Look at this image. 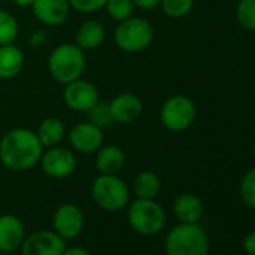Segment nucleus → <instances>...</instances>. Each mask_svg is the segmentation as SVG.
<instances>
[{
    "label": "nucleus",
    "mask_w": 255,
    "mask_h": 255,
    "mask_svg": "<svg viewBox=\"0 0 255 255\" xmlns=\"http://www.w3.org/2000/svg\"><path fill=\"white\" fill-rule=\"evenodd\" d=\"M44 153L38 135L32 129L17 128L9 131L0 141V161L12 171H26L33 168Z\"/></svg>",
    "instance_id": "f257e3e1"
},
{
    "label": "nucleus",
    "mask_w": 255,
    "mask_h": 255,
    "mask_svg": "<svg viewBox=\"0 0 255 255\" xmlns=\"http://www.w3.org/2000/svg\"><path fill=\"white\" fill-rule=\"evenodd\" d=\"M167 255H209V239L198 224L173 227L165 237Z\"/></svg>",
    "instance_id": "f03ea898"
},
{
    "label": "nucleus",
    "mask_w": 255,
    "mask_h": 255,
    "mask_svg": "<svg viewBox=\"0 0 255 255\" xmlns=\"http://www.w3.org/2000/svg\"><path fill=\"white\" fill-rule=\"evenodd\" d=\"M48 69L51 77L60 84L75 81L81 78L86 69L84 51L77 44H60L48 57Z\"/></svg>",
    "instance_id": "7ed1b4c3"
},
{
    "label": "nucleus",
    "mask_w": 255,
    "mask_h": 255,
    "mask_svg": "<svg viewBox=\"0 0 255 255\" xmlns=\"http://www.w3.org/2000/svg\"><path fill=\"white\" fill-rule=\"evenodd\" d=\"M152 24L140 17H129L119 21L114 30V42L125 53H141L153 42Z\"/></svg>",
    "instance_id": "20e7f679"
},
{
    "label": "nucleus",
    "mask_w": 255,
    "mask_h": 255,
    "mask_svg": "<svg viewBox=\"0 0 255 255\" xmlns=\"http://www.w3.org/2000/svg\"><path fill=\"white\" fill-rule=\"evenodd\" d=\"M92 197L101 209L117 212L129 203V188L116 174H101L92 183Z\"/></svg>",
    "instance_id": "39448f33"
},
{
    "label": "nucleus",
    "mask_w": 255,
    "mask_h": 255,
    "mask_svg": "<svg viewBox=\"0 0 255 255\" xmlns=\"http://www.w3.org/2000/svg\"><path fill=\"white\" fill-rule=\"evenodd\" d=\"M167 216L159 203L155 200L137 198L128 209V222L140 234L153 236L165 225Z\"/></svg>",
    "instance_id": "423d86ee"
},
{
    "label": "nucleus",
    "mask_w": 255,
    "mask_h": 255,
    "mask_svg": "<svg viewBox=\"0 0 255 255\" xmlns=\"http://www.w3.org/2000/svg\"><path fill=\"white\" fill-rule=\"evenodd\" d=\"M195 114L197 108L189 96L173 95L161 108V122L168 131L182 132L192 125Z\"/></svg>",
    "instance_id": "0eeeda50"
},
{
    "label": "nucleus",
    "mask_w": 255,
    "mask_h": 255,
    "mask_svg": "<svg viewBox=\"0 0 255 255\" xmlns=\"http://www.w3.org/2000/svg\"><path fill=\"white\" fill-rule=\"evenodd\" d=\"M20 248L21 255H63L66 243L56 231L39 230L27 236Z\"/></svg>",
    "instance_id": "6e6552de"
},
{
    "label": "nucleus",
    "mask_w": 255,
    "mask_h": 255,
    "mask_svg": "<svg viewBox=\"0 0 255 255\" xmlns=\"http://www.w3.org/2000/svg\"><path fill=\"white\" fill-rule=\"evenodd\" d=\"M39 162L44 173L53 179H66L75 171L77 167L74 153L59 146L48 147V150L42 153Z\"/></svg>",
    "instance_id": "1a4fd4ad"
},
{
    "label": "nucleus",
    "mask_w": 255,
    "mask_h": 255,
    "mask_svg": "<svg viewBox=\"0 0 255 255\" xmlns=\"http://www.w3.org/2000/svg\"><path fill=\"white\" fill-rule=\"evenodd\" d=\"M63 99L71 110L87 113L99 101V93L98 89L90 81L78 78L75 81L65 84Z\"/></svg>",
    "instance_id": "9d476101"
},
{
    "label": "nucleus",
    "mask_w": 255,
    "mask_h": 255,
    "mask_svg": "<svg viewBox=\"0 0 255 255\" xmlns=\"http://www.w3.org/2000/svg\"><path fill=\"white\" fill-rule=\"evenodd\" d=\"M53 225H54V231L62 239H65V240L75 239L84 227L83 210L72 203L62 204L54 212Z\"/></svg>",
    "instance_id": "9b49d317"
},
{
    "label": "nucleus",
    "mask_w": 255,
    "mask_h": 255,
    "mask_svg": "<svg viewBox=\"0 0 255 255\" xmlns=\"http://www.w3.org/2000/svg\"><path fill=\"white\" fill-rule=\"evenodd\" d=\"M68 138L74 150L80 153H95L104 141L101 128L90 122H81L75 125L69 131Z\"/></svg>",
    "instance_id": "f8f14e48"
},
{
    "label": "nucleus",
    "mask_w": 255,
    "mask_h": 255,
    "mask_svg": "<svg viewBox=\"0 0 255 255\" xmlns=\"http://www.w3.org/2000/svg\"><path fill=\"white\" fill-rule=\"evenodd\" d=\"M110 114L114 122L119 123H131L135 122L143 113V102L134 93H119L116 95L110 104Z\"/></svg>",
    "instance_id": "ddd939ff"
},
{
    "label": "nucleus",
    "mask_w": 255,
    "mask_h": 255,
    "mask_svg": "<svg viewBox=\"0 0 255 255\" xmlns=\"http://www.w3.org/2000/svg\"><path fill=\"white\" fill-rule=\"evenodd\" d=\"M26 239L23 221L15 215L0 216V252H12Z\"/></svg>",
    "instance_id": "4468645a"
},
{
    "label": "nucleus",
    "mask_w": 255,
    "mask_h": 255,
    "mask_svg": "<svg viewBox=\"0 0 255 255\" xmlns=\"http://www.w3.org/2000/svg\"><path fill=\"white\" fill-rule=\"evenodd\" d=\"M32 9L42 24L59 26L69 17L71 6L68 0H35Z\"/></svg>",
    "instance_id": "2eb2a0df"
},
{
    "label": "nucleus",
    "mask_w": 255,
    "mask_h": 255,
    "mask_svg": "<svg viewBox=\"0 0 255 255\" xmlns=\"http://www.w3.org/2000/svg\"><path fill=\"white\" fill-rule=\"evenodd\" d=\"M176 218L185 224H198L204 213V206L201 200L194 194H180L173 204Z\"/></svg>",
    "instance_id": "dca6fc26"
},
{
    "label": "nucleus",
    "mask_w": 255,
    "mask_h": 255,
    "mask_svg": "<svg viewBox=\"0 0 255 255\" xmlns=\"http://www.w3.org/2000/svg\"><path fill=\"white\" fill-rule=\"evenodd\" d=\"M24 66V54L23 51L14 45H0V78L11 80L17 77Z\"/></svg>",
    "instance_id": "f3484780"
},
{
    "label": "nucleus",
    "mask_w": 255,
    "mask_h": 255,
    "mask_svg": "<svg viewBox=\"0 0 255 255\" xmlns=\"http://www.w3.org/2000/svg\"><path fill=\"white\" fill-rule=\"evenodd\" d=\"M95 164L101 174H117L125 165V153L114 144L101 146L98 149Z\"/></svg>",
    "instance_id": "a211bd4d"
},
{
    "label": "nucleus",
    "mask_w": 255,
    "mask_h": 255,
    "mask_svg": "<svg viewBox=\"0 0 255 255\" xmlns=\"http://www.w3.org/2000/svg\"><path fill=\"white\" fill-rule=\"evenodd\" d=\"M105 39V29L104 26L96 21V20H89V21H84L78 30H77V36H75V41H77V45L83 50V51H87V50H95L98 48Z\"/></svg>",
    "instance_id": "6ab92c4d"
},
{
    "label": "nucleus",
    "mask_w": 255,
    "mask_h": 255,
    "mask_svg": "<svg viewBox=\"0 0 255 255\" xmlns=\"http://www.w3.org/2000/svg\"><path fill=\"white\" fill-rule=\"evenodd\" d=\"M36 135L44 147L57 146L65 137V125L57 117H47L41 122Z\"/></svg>",
    "instance_id": "aec40b11"
},
{
    "label": "nucleus",
    "mask_w": 255,
    "mask_h": 255,
    "mask_svg": "<svg viewBox=\"0 0 255 255\" xmlns=\"http://www.w3.org/2000/svg\"><path fill=\"white\" fill-rule=\"evenodd\" d=\"M161 191V179L155 171H141L134 179V192L137 198L155 200Z\"/></svg>",
    "instance_id": "412c9836"
},
{
    "label": "nucleus",
    "mask_w": 255,
    "mask_h": 255,
    "mask_svg": "<svg viewBox=\"0 0 255 255\" xmlns=\"http://www.w3.org/2000/svg\"><path fill=\"white\" fill-rule=\"evenodd\" d=\"M18 36V23L12 14L0 9V45L14 44Z\"/></svg>",
    "instance_id": "4be33fe9"
},
{
    "label": "nucleus",
    "mask_w": 255,
    "mask_h": 255,
    "mask_svg": "<svg viewBox=\"0 0 255 255\" xmlns=\"http://www.w3.org/2000/svg\"><path fill=\"white\" fill-rule=\"evenodd\" d=\"M237 23L249 32H255V0H240L236 6Z\"/></svg>",
    "instance_id": "5701e85b"
},
{
    "label": "nucleus",
    "mask_w": 255,
    "mask_h": 255,
    "mask_svg": "<svg viewBox=\"0 0 255 255\" xmlns=\"http://www.w3.org/2000/svg\"><path fill=\"white\" fill-rule=\"evenodd\" d=\"M108 15L116 21H123L132 17L134 14V3L132 0H107L105 6Z\"/></svg>",
    "instance_id": "b1692460"
},
{
    "label": "nucleus",
    "mask_w": 255,
    "mask_h": 255,
    "mask_svg": "<svg viewBox=\"0 0 255 255\" xmlns=\"http://www.w3.org/2000/svg\"><path fill=\"white\" fill-rule=\"evenodd\" d=\"M164 11V14L170 18H183L186 17L192 8L194 0H161L159 5Z\"/></svg>",
    "instance_id": "393cba45"
},
{
    "label": "nucleus",
    "mask_w": 255,
    "mask_h": 255,
    "mask_svg": "<svg viewBox=\"0 0 255 255\" xmlns=\"http://www.w3.org/2000/svg\"><path fill=\"white\" fill-rule=\"evenodd\" d=\"M89 122L96 125L98 128H105V126H110L114 120L110 114V108H108V104L107 102H101L98 101L89 111Z\"/></svg>",
    "instance_id": "a878e982"
},
{
    "label": "nucleus",
    "mask_w": 255,
    "mask_h": 255,
    "mask_svg": "<svg viewBox=\"0 0 255 255\" xmlns=\"http://www.w3.org/2000/svg\"><path fill=\"white\" fill-rule=\"evenodd\" d=\"M240 197L243 203L255 210V168H251L240 182Z\"/></svg>",
    "instance_id": "bb28decb"
},
{
    "label": "nucleus",
    "mask_w": 255,
    "mask_h": 255,
    "mask_svg": "<svg viewBox=\"0 0 255 255\" xmlns=\"http://www.w3.org/2000/svg\"><path fill=\"white\" fill-rule=\"evenodd\" d=\"M69 6L80 14H92L102 9L107 0H68Z\"/></svg>",
    "instance_id": "cd10ccee"
},
{
    "label": "nucleus",
    "mask_w": 255,
    "mask_h": 255,
    "mask_svg": "<svg viewBox=\"0 0 255 255\" xmlns=\"http://www.w3.org/2000/svg\"><path fill=\"white\" fill-rule=\"evenodd\" d=\"M242 248H243L245 254H248V255H255V230L245 236L243 243H242Z\"/></svg>",
    "instance_id": "c85d7f7f"
},
{
    "label": "nucleus",
    "mask_w": 255,
    "mask_h": 255,
    "mask_svg": "<svg viewBox=\"0 0 255 255\" xmlns=\"http://www.w3.org/2000/svg\"><path fill=\"white\" fill-rule=\"evenodd\" d=\"M132 3L135 8L150 11V9H155L161 5V0H132Z\"/></svg>",
    "instance_id": "c756f323"
},
{
    "label": "nucleus",
    "mask_w": 255,
    "mask_h": 255,
    "mask_svg": "<svg viewBox=\"0 0 255 255\" xmlns=\"http://www.w3.org/2000/svg\"><path fill=\"white\" fill-rule=\"evenodd\" d=\"M63 255H90V252L83 246H71V248H65Z\"/></svg>",
    "instance_id": "7c9ffc66"
},
{
    "label": "nucleus",
    "mask_w": 255,
    "mask_h": 255,
    "mask_svg": "<svg viewBox=\"0 0 255 255\" xmlns=\"http://www.w3.org/2000/svg\"><path fill=\"white\" fill-rule=\"evenodd\" d=\"M12 2L20 8H27V6H32L35 3V0H12Z\"/></svg>",
    "instance_id": "2f4dec72"
},
{
    "label": "nucleus",
    "mask_w": 255,
    "mask_h": 255,
    "mask_svg": "<svg viewBox=\"0 0 255 255\" xmlns=\"http://www.w3.org/2000/svg\"><path fill=\"white\" fill-rule=\"evenodd\" d=\"M254 156H255V146H254Z\"/></svg>",
    "instance_id": "473e14b6"
},
{
    "label": "nucleus",
    "mask_w": 255,
    "mask_h": 255,
    "mask_svg": "<svg viewBox=\"0 0 255 255\" xmlns=\"http://www.w3.org/2000/svg\"><path fill=\"white\" fill-rule=\"evenodd\" d=\"M0 255H3V252H2V254H0Z\"/></svg>",
    "instance_id": "72a5a7b5"
}]
</instances>
